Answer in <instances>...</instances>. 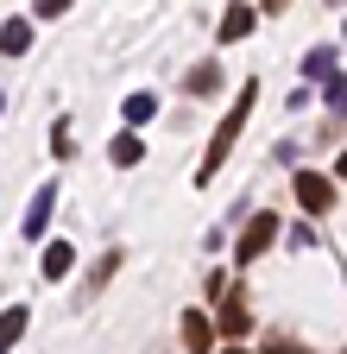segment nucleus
Returning a JSON list of instances; mask_svg holds the SVG:
<instances>
[{"label": "nucleus", "instance_id": "f257e3e1", "mask_svg": "<svg viewBox=\"0 0 347 354\" xmlns=\"http://www.w3.org/2000/svg\"><path fill=\"white\" fill-rule=\"evenodd\" d=\"M252 95H259V88H240V102H234V114L221 120V133H215V146H208V158H202V177H215V171H221L228 146L240 140V127H246V108H252Z\"/></svg>", "mask_w": 347, "mask_h": 354}, {"label": "nucleus", "instance_id": "f03ea898", "mask_svg": "<svg viewBox=\"0 0 347 354\" xmlns=\"http://www.w3.org/2000/svg\"><path fill=\"white\" fill-rule=\"evenodd\" d=\"M297 203L310 209V215H322V209H335V184L316 177V171H297Z\"/></svg>", "mask_w": 347, "mask_h": 354}, {"label": "nucleus", "instance_id": "7ed1b4c3", "mask_svg": "<svg viewBox=\"0 0 347 354\" xmlns=\"http://www.w3.org/2000/svg\"><path fill=\"white\" fill-rule=\"evenodd\" d=\"M272 241H278V215H252V221H246V234H240V259H259Z\"/></svg>", "mask_w": 347, "mask_h": 354}, {"label": "nucleus", "instance_id": "20e7f679", "mask_svg": "<svg viewBox=\"0 0 347 354\" xmlns=\"http://www.w3.org/2000/svg\"><path fill=\"white\" fill-rule=\"evenodd\" d=\"M0 51H7V57L32 51V19H7V26H0Z\"/></svg>", "mask_w": 347, "mask_h": 354}, {"label": "nucleus", "instance_id": "39448f33", "mask_svg": "<svg viewBox=\"0 0 347 354\" xmlns=\"http://www.w3.org/2000/svg\"><path fill=\"white\" fill-rule=\"evenodd\" d=\"M51 203H57V190L45 184V190L32 196V209H26V234H45V221H51Z\"/></svg>", "mask_w": 347, "mask_h": 354}, {"label": "nucleus", "instance_id": "423d86ee", "mask_svg": "<svg viewBox=\"0 0 347 354\" xmlns=\"http://www.w3.org/2000/svg\"><path fill=\"white\" fill-rule=\"evenodd\" d=\"M19 335H26V304H13L7 317H0V354H7V348H13Z\"/></svg>", "mask_w": 347, "mask_h": 354}, {"label": "nucleus", "instance_id": "0eeeda50", "mask_svg": "<svg viewBox=\"0 0 347 354\" xmlns=\"http://www.w3.org/2000/svg\"><path fill=\"white\" fill-rule=\"evenodd\" d=\"M70 266H76V247H70V241H57V247L45 253V279H63Z\"/></svg>", "mask_w": 347, "mask_h": 354}, {"label": "nucleus", "instance_id": "6e6552de", "mask_svg": "<svg viewBox=\"0 0 347 354\" xmlns=\"http://www.w3.org/2000/svg\"><path fill=\"white\" fill-rule=\"evenodd\" d=\"M246 32H252V7H234V13L221 19V38L234 44V38H246Z\"/></svg>", "mask_w": 347, "mask_h": 354}, {"label": "nucleus", "instance_id": "1a4fd4ad", "mask_svg": "<svg viewBox=\"0 0 347 354\" xmlns=\"http://www.w3.org/2000/svg\"><path fill=\"white\" fill-rule=\"evenodd\" d=\"M139 158H146V146L133 133H114V165H139Z\"/></svg>", "mask_w": 347, "mask_h": 354}, {"label": "nucleus", "instance_id": "9d476101", "mask_svg": "<svg viewBox=\"0 0 347 354\" xmlns=\"http://www.w3.org/2000/svg\"><path fill=\"white\" fill-rule=\"evenodd\" d=\"M303 70H310V76H335V44H322V51H310V57H303Z\"/></svg>", "mask_w": 347, "mask_h": 354}, {"label": "nucleus", "instance_id": "9b49d317", "mask_svg": "<svg viewBox=\"0 0 347 354\" xmlns=\"http://www.w3.org/2000/svg\"><path fill=\"white\" fill-rule=\"evenodd\" d=\"M184 342L202 354V348H208V323H202V317H184Z\"/></svg>", "mask_w": 347, "mask_h": 354}, {"label": "nucleus", "instance_id": "f8f14e48", "mask_svg": "<svg viewBox=\"0 0 347 354\" xmlns=\"http://www.w3.org/2000/svg\"><path fill=\"white\" fill-rule=\"evenodd\" d=\"M51 146H57V158H70V152H76V133H70V120H57V127H51Z\"/></svg>", "mask_w": 347, "mask_h": 354}, {"label": "nucleus", "instance_id": "ddd939ff", "mask_svg": "<svg viewBox=\"0 0 347 354\" xmlns=\"http://www.w3.org/2000/svg\"><path fill=\"white\" fill-rule=\"evenodd\" d=\"M221 329H228V335L246 329V310H240V304H221Z\"/></svg>", "mask_w": 347, "mask_h": 354}, {"label": "nucleus", "instance_id": "4468645a", "mask_svg": "<svg viewBox=\"0 0 347 354\" xmlns=\"http://www.w3.org/2000/svg\"><path fill=\"white\" fill-rule=\"evenodd\" d=\"M152 108H158L152 95H133V102H126V120H152Z\"/></svg>", "mask_w": 347, "mask_h": 354}, {"label": "nucleus", "instance_id": "2eb2a0df", "mask_svg": "<svg viewBox=\"0 0 347 354\" xmlns=\"http://www.w3.org/2000/svg\"><path fill=\"white\" fill-rule=\"evenodd\" d=\"M63 7H70V0H38V13H45V19H57Z\"/></svg>", "mask_w": 347, "mask_h": 354}, {"label": "nucleus", "instance_id": "dca6fc26", "mask_svg": "<svg viewBox=\"0 0 347 354\" xmlns=\"http://www.w3.org/2000/svg\"><path fill=\"white\" fill-rule=\"evenodd\" d=\"M266 7H272V13H278V7H290V0H266Z\"/></svg>", "mask_w": 347, "mask_h": 354}, {"label": "nucleus", "instance_id": "f3484780", "mask_svg": "<svg viewBox=\"0 0 347 354\" xmlns=\"http://www.w3.org/2000/svg\"><path fill=\"white\" fill-rule=\"evenodd\" d=\"M228 354H246V348H228Z\"/></svg>", "mask_w": 347, "mask_h": 354}, {"label": "nucleus", "instance_id": "a211bd4d", "mask_svg": "<svg viewBox=\"0 0 347 354\" xmlns=\"http://www.w3.org/2000/svg\"><path fill=\"white\" fill-rule=\"evenodd\" d=\"M0 108H7V95H0Z\"/></svg>", "mask_w": 347, "mask_h": 354}]
</instances>
